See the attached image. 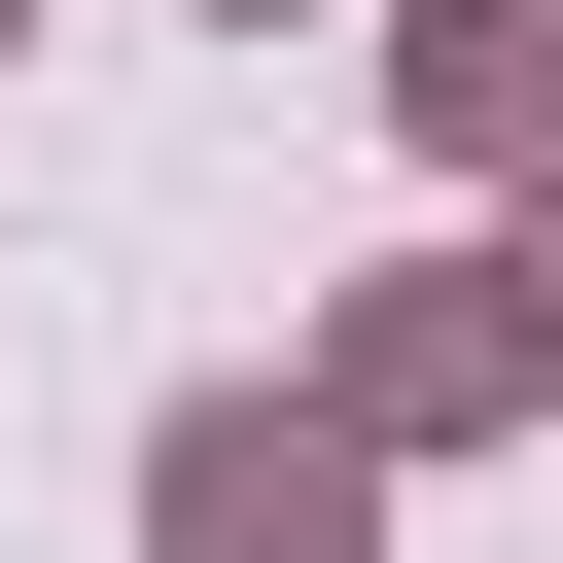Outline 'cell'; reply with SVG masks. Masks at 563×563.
Listing matches in <instances>:
<instances>
[{
	"label": "cell",
	"instance_id": "obj_1",
	"mask_svg": "<svg viewBox=\"0 0 563 563\" xmlns=\"http://www.w3.org/2000/svg\"><path fill=\"white\" fill-rule=\"evenodd\" d=\"M141 563H387V457L317 387H176L141 422Z\"/></svg>",
	"mask_w": 563,
	"mask_h": 563
},
{
	"label": "cell",
	"instance_id": "obj_2",
	"mask_svg": "<svg viewBox=\"0 0 563 563\" xmlns=\"http://www.w3.org/2000/svg\"><path fill=\"white\" fill-rule=\"evenodd\" d=\"M563 352H528V246H422V282H352L317 317V422L352 457H457V422H528Z\"/></svg>",
	"mask_w": 563,
	"mask_h": 563
},
{
	"label": "cell",
	"instance_id": "obj_3",
	"mask_svg": "<svg viewBox=\"0 0 563 563\" xmlns=\"http://www.w3.org/2000/svg\"><path fill=\"white\" fill-rule=\"evenodd\" d=\"M387 141L422 176H563V0H387Z\"/></svg>",
	"mask_w": 563,
	"mask_h": 563
},
{
	"label": "cell",
	"instance_id": "obj_4",
	"mask_svg": "<svg viewBox=\"0 0 563 563\" xmlns=\"http://www.w3.org/2000/svg\"><path fill=\"white\" fill-rule=\"evenodd\" d=\"M528 352H563V211H528Z\"/></svg>",
	"mask_w": 563,
	"mask_h": 563
},
{
	"label": "cell",
	"instance_id": "obj_5",
	"mask_svg": "<svg viewBox=\"0 0 563 563\" xmlns=\"http://www.w3.org/2000/svg\"><path fill=\"white\" fill-rule=\"evenodd\" d=\"M211 35H282V0H211Z\"/></svg>",
	"mask_w": 563,
	"mask_h": 563
},
{
	"label": "cell",
	"instance_id": "obj_6",
	"mask_svg": "<svg viewBox=\"0 0 563 563\" xmlns=\"http://www.w3.org/2000/svg\"><path fill=\"white\" fill-rule=\"evenodd\" d=\"M0 35H35V0H0Z\"/></svg>",
	"mask_w": 563,
	"mask_h": 563
}]
</instances>
